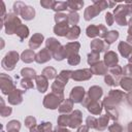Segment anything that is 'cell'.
<instances>
[{"instance_id":"obj_3","label":"cell","mask_w":132,"mask_h":132,"mask_svg":"<svg viewBox=\"0 0 132 132\" xmlns=\"http://www.w3.org/2000/svg\"><path fill=\"white\" fill-rule=\"evenodd\" d=\"M105 16H106V18H105V19H106V22H108V25L110 26V25L112 24V20H111V14H110V13H106V15H105Z\"/></svg>"},{"instance_id":"obj_4","label":"cell","mask_w":132,"mask_h":132,"mask_svg":"<svg viewBox=\"0 0 132 132\" xmlns=\"http://www.w3.org/2000/svg\"><path fill=\"white\" fill-rule=\"evenodd\" d=\"M78 132H87V128H86V127H81V128L78 130Z\"/></svg>"},{"instance_id":"obj_2","label":"cell","mask_w":132,"mask_h":132,"mask_svg":"<svg viewBox=\"0 0 132 132\" xmlns=\"http://www.w3.org/2000/svg\"><path fill=\"white\" fill-rule=\"evenodd\" d=\"M70 97L74 102H80L82 97H84V88L76 87L72 89V92L70 94Z\"/></svg>"},{"instance_id":"obj_1","label":"cell","mask_w":132,"mask_h":132,"mask_svg":"<svg viewBox=\"0 0 132 132\" xmlns=\"http://www.w3.org/2000/svg\"><path fill=\"white\" fill-rule=\"evenodd\" d=\"M18 60H19L18 54L14 53L12 58H10V53L7 54V55L5 56V59L3 60V62H6V61H7V63H3V64H2V65H3V68H5V69H7V70L13 69L14 64H15V62H18Z\"/></svg>"}]
</instances>
